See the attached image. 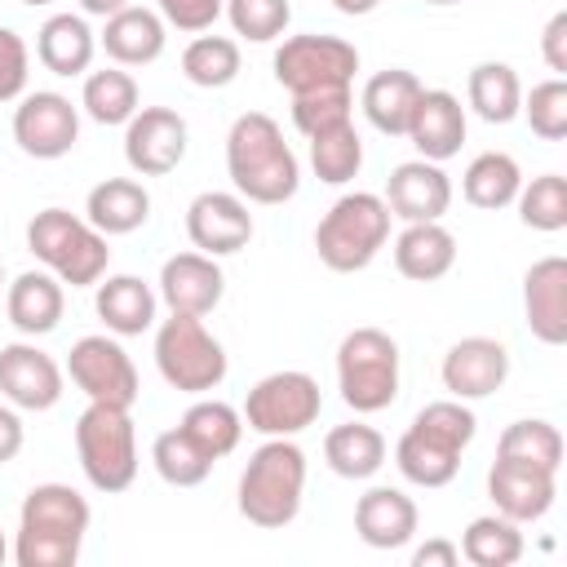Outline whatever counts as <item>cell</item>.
I'll return each instance as SVG.
<instances>
[{
	"mask_svg": "<svg viewBox=\"0 0 567 567\" xmlns=\"http://www.w3.org/2000/svg\"><path fill=\"white\" fill-rule=\"evenodd\" d=\"M226 173L248 204H284L301 186V164L266 111H244L226 133Z\"/></svg>",
	"mask_w": 567,
	"mask_h": 567,
	"instance_id": "cell-1",
	"label": "cell"
},
{
	"mask_svg": "<svg viewBox=\"0 0 567 567\" xmlns=\"http://www.w3.org/2000/svg\"><path fill=\"white\" fill-rule=\"evenodd\" d=\"M93 523L89 501L66 483H35L18 509V567H75L84 532Z\"/></svg>",
	"mask_w": 567,
	"mask_h": 567,
	"instance_id": "cell-2",
	"label": "cell"
},
{
	"mask_svg": "<svg viewBox=\"0 0 567 567\" xmlns=\"http://www.w3.org/2000/svg\"><path fill=\"white\" fill-rule=\"evenodd\" d=\"M306 496V452L292 439H266L239 474V514L252 527L279 532L301 514Z\"/></svg>",
	"mask_w": 567,
	"mask_h": 567,
	"instance_id": "cell-3",
	"label": "cell"
},
{
	"mask_svg": "<svg viewBox=\"0 0 567 567\" xmlns=\"http://www.w3.org/2000/svg\"><path fill=\"white\" fill-rule=\"evenodd\" d=\"M27 248L35 261H44V270H53L71 288H93L111 266L106 235L89 226V217H75L66 208L35 213L27 226Z\"/></svg>",
	"mask_w": 567,
	"mask_h": 567,
	"instance_id": "cell-4",
	"label": "cell"
},
{
	"mask_svg": "<svg viewBox=\"0 0 567 567\" xmlns=\"http://www.w3.org/2000/svg\"><path fill=\"white\" fill-rule=\"evenodd\" d=\"M385 239H390V208L372 190L341 195L315 226V252L337 275H354V270L372 266V257L385 248Z\"/></svg>",
	"mask_w": 567,
	"mask_h": 567,
	"instance_id": "cell-5",
	"label": "cell"
},
{
	"mask_svg": "<svg viewBox=\"0 0 567 567\" xmlns=\"http://www.w3.org/2000/svg\"><path fill=\"white\" fill-rule=\"evenodd\" d=\"M75 456H80L84 478L97 492L106 496L128 492L137 478V430H133L128 408L89 403L75 421Z\"/></svg>",
	"mask_w": 567,
	"mask_h": 567,
	"instance_id": "cell-6",
	"label": "cell"
},
{
	"mask_svg": "<svg viewBox=\"0 0 567 567\" xmlns=\"http://www.w3.org/2000/svg\"><path fill=\"white\" fill-rule=\"evenodd\" d=\"M337 390L350 412H381L399 399V341L381 328H354L337 346Z\"/></svg>",
	"mask_w": 567,
	"mask_h": 567,
	"instance_id": "cell-7",
	"label": "cell"
},
{
	"mask_svg": "<svg viewBox=\"0 0 567 567\" xmlns=\"http://www.w3.org/2000/svg\"><path fill=\"white\" fill-rule=\"evenodd\" d=\"M155 368L182 394H208L230 372L221 341L195 315H168L159 323V332H155Z\"/></svg>",
	"mask_w": 567,
	"mask_h": 567,
	"instance_id": "cell-8",
	"label": "cell"
},
{
	"mask_svg": "<svg viewBox=\"0 0 567 567\" xmlns=\"http://www.w3.org/2000/svg\"><path fill=\"white\" fill-rule=\"evenodd\" d=\"M323 412V394H319V381L310 372H297V368H284V372H270L261 377L248 399H244V425L266 434V439H292L301 430H310Z\"/></svg>",
	"mask_w": 567,
	"mask_h": 567,
	"instance_id": "cell-9",
	"label": "cell"
},
{
	"mask_svg": "<svg viewBox=\"0 0 567 567\" xmlns=\"http://www.w3.org/2000/svg\"><path fill=\"white\" fill-rule=\"evenodd\" d=\"M275 80L297 97V93H319V89H350L359 71V49L341 35H288L275 49Z\"/></svg>",
	"mask_w": 567,
	"mask_h": 567,
	"instance_id": "cell-10",
	"label": "cell"
},
{
	"mask_svg": "<svg viewBox=\"0 0 567 567\" xmlns=\"http://www.w3.org/2000/svg\"><path fill=\"white\" fill-rule=\"evenodd\" d=\"M66 377L75 390H84L89 403H115V408H133L142 394L137 368L128 359V350L106 337V332H89L71 346L66 354Z\"/></svg>",
	"mask_w": 567,
	"mask_h": 567,
	"instance_id": "cell-11",
	"label": "cell"
},
{
	"mask_svg": "<svg viewBox=\"0 0 567 567\" xmlns=\"http://www.w3.org/2000/svg\"><path fill=\"white\" fill-rule=\"evenodd\" d=\"M13 142L31 159H62L80 142V111L53 89L22 93L13 106Z\"/></svg>",
	"mask_w": 567,
	"mask_h": 567,
	"instance_id": "cell-12",
	"label": "cell"
},
{
	"mask_svg": "<svg viewBox=\"0 0 567 567\" xmlns=\"http://www.w3.org/2000/svg\"><path fill=\"white\" fill-rule=\"evenodd\" d=\"M186 120L173 106H137L124 124V159L137 177H164L186 159Z\"/></svg>",
	"mask_w": 567,
	"mask_h": 567,
	"instance_id": "cell-13",
	"label": "cell"
},
{
	"mask_svg": "<svg viewBox=\"0 0 567 567\" xmlns=\"http://www.w3.org/2000/svg\"><path fill=\"white\" fill-rule=\"evenodd\" d=\"M62 368L49 350L35 341H9L0 346V394L22 412H49L62 399Z\"/></svg>",
	"mask_w": 567,
	"mask_h": 567,
	"instance_id": "cell-14",
	"label": "cell"
},
{
	"mask_svg": "<svg viewBox=\"0 0 567 567\" xmlns=\"http://www.w3.org/2000/svg\"><path fill=\"white\" fill-rule=\"evenodd\" d=\"M186 235L208 257H230V252L248 248V239H252L248 199L235 195V190H204V195H195L190 208H186Z\"/></svg>",
	"mask_w": 567,
	"mask_h": 567,
	"instance_id": "cell-15",
	"label": "cell"
},
{
	"mask_svg": "<svg viewBox=\"0 0 567 567\" xmlns=\"http://www.w3.org/2000/svg\"><path fill=\"white\" fill-rule=\"evenodd\" d=\"M487 496H492L496 514H505L523 527V523H536V518L549 514V505L558 496V474L540 470V465H527V461L496 456V465L487 470Z\"/></svg>",
	"mask_w": 567,
	"mask_h": 567,
	"instance_id": "cell-16",
	"label": "cell"
},
{
	"mask_svg": "<svg viewBox=\"0 0 567 567\" xmlns=\"http://www.w3.org/2000/svg\"><path fill=\"white\" fill-rule=\"evenodd\" d=\"M381 199L399 221H443L452 208V182L434 159H403L394 164Z\"/></svg>",
	"mask_w": 567,
	"mask_h": 567,
	"instance_id": "cell-17",
	"label": "cell"
},
{
	"mask_svg": "<svg viewBox=\"0 0 567 567\" xmlns=\"http://www.w3.org/2000/svg\"><path fill=\"white\" fill-rule=\"evenodd\" d=\"M226 292V275L217 266V257L208 252H177L159 266V301L173 310V315H195L204 319L208 310H217Z\"/></svg>",
	"mask_w": 567,
	"mask_h": 567,
	"instance_id": "cell-18",
	"label": "cell"
},
{
	"mask_svg": "<svg viewBox=\"0 0 567 567\" xmlns=\"http://www.w3.org/2000/svg\"><path fill=\"white\" fill-rule=\"evenodd\" d=\"M443 390L452 399H487L509 377V350L496 337H461L443 354Z\"/></svg>",
	"mask_w": 567,
	"mask_h": 567,
	"instance_id": "cell-19",
	"label": "cell"
},
{
	"mask_svg": "<svg viewBox=\"0 0 567 567\" xmlns=\"http://www.w3.org/2000/svg\"><path fill=\"white\" fill-rule=\"evenodd\" d=\"M523 310L527 328L545 346L567 341V257H540L523 275Z\"/></svg>",
	"mask_w": 567,
	"mask_h": 567,
	"instance_id": "cell-20",
	"label": "cell"
},
{
	"mask_svg": "<svg viewBox=\"0 0 567 567\" xmlns=\"http://www.w3.org/2000/svg\"><path fill=\"white\" fill-rule=\"evenodd\" d=\"M403 137L416 146L421 159H434V164L452 159L461 151V142H465V106H461V97L447 93V89H421Z\"/></svg>",
	"mask_w": 567,
	"mask_h": 567,
	"instance_id": "cell-21",
	"label": "cell"
},
{
	"mask_svg": "<svg viewBox=\"0 0 567 567\" xmlns=\"http://www.w3.org/2000/svg\"><path fill=\"white\" fill-rule=\"evenodd\" d=\"M416 501L399 487H368L354 501V532L372 549H403L416 536Z\"/></svg>",
	"mask_w": 567,
	"mask_h": 567,
	"instance_id": "cell-22",
	"label": "cell"
},
{
	"mask_svg": "<svg viewBox=\"0 0 567 567\" xmlns=\"http://www.w3.org/2000/svg\"><path fill=\"white\" fill-rule=\"evenodd\" d=\"M97 44L106 49V58L115 66H151L164 53V44H168V22L155 9L124 4L120 13L106 18Z\"/></svg>",
	"mask_w": 567,
	"mask_h": 567,
	"instance_id": "cell-23",
	"label": "cell"
},
{
	"mask_svg": "<svg viewBox=\"0 0 567 567\" xmlns=\"http://www.w3.org/2000/svg\"><path fill=\"white\" fill-rule=\"evenodd\" d=\"M62 279L53 270H22L9 288H4V315L22 337H44L62 323Z\"/></svg>",
	"mask_w": 567,
	"mask_h": 567,
	"instance_id": "cell-24",
	"label": "cell"
},
{
	"mask_svg": "<svg viewBox=\"0 0 567 567\" xmlns=\"http://www.w3.org/2000/svg\"><path fill=\"white\" fill-rule=\"evenodd\" d=\"M456 266V235L443 221H408L394 239V270L412 284H434Z\"/></svg>",
	"mask_w": 567,
	"mask_h": 567,
	"instance_id": "cell-25",
	"label": "cell"
},
{
	"mask_svg": "<svg viewBox=\"0 0 567 567\" xmlns=\"http://www.w3.org/2000/svg\"><path fill=\"white\" fill-rule=\"evenodd\" d=\"M93 306H97V319L106 323V332H115V337H142L155 323L159 297L137 275H102Z\"/></svg>",
	"mask_w": 567,
	"mask_h": 567,
	"instance_id": "cell-26",
	"label": "cell"
},
{
	"mask_svg": "<svg viewBox=\"0 0 567 567\" xmlns=\"http://www.w3.org/2000/svg\"><path fill=\"white\" fill-rule=\"evenodd\" d=\"M421 80L403 66H390V71H377L368 84H363V115L377 133L385 137H403L408 133V120L416 111V97H421Z\"/></svg>",
	"mask_w": 567,
	"mask_h": 567,
	"instance_id": "cell-27",
	"label": "cell"
},
{
	"mask_svg": "<svg viewBox=\"0 0 567 567\" xmlns=\"http://www.w3.org/2000/svg\"><path fill=\"white\" fill-rule=\"evenodd\" d=\"M84 217L89 226H97L106 239L111 235H133L137 226H146L151 217V195L137 177H106L89 190L84 199Z\"/></svg>",
	"mask_w": 567,
	"mask_h": 567,
	"instance_id": "cell-28",
	"label": "cell"
},
{
	"mask_svg": "<svg viewBox=\"0 0 567 567\" xmlns=\"http://www.w3.org/2000/svg\"><path fill=\"white\" fill-rule=\"evenodd\" d=\"M97 53V35L80 13H53L35 31V58L53 75H84Z\"/></svg>",
	"mask_w": 567,
	"mask_h": 567,
	"instance_id": "cell-29",
	"label": "cell"
},
{
	"mask_svg": "<svg viewBox=\"0 0 567 567\" xmlns=\"http://www.w3.org/2000/svg\"><path fill=\"white\" fill-rule=\"evenodd\" d=\"M323 461L332 474L341 478H372L381 465H385V439L377 425L368 421H346V425H332L328 439H323Z\"/></svg>",
	"mask_w": 567,
	"mask_h": 567,
	"instance_id": "cell-30",
	"label": "cell"
},
{
	"mask_svg": "<svg viewBox=\"0 0 567 567\" xmlns=\"http://www.w3.org/2000/svg\"><path fill=\"white\" fill-rule=\"evenodd\" d=\"M518 186H523V168H518V159L505 155V151H483V155H474L470 168H465V177H461V195H465L474 208H487V213L509 208V204L518 199Z\"/></svg>",
	"mask_w": 567,
	"mask_h": 567,
	"instance_id": "cell-31",
	"label": "cell"
},
{
	"mask_svg": "<svg viewBox=\"0 0 567 567\" xmlns=\"http://www.w3.org/2000/svg\"><path fill=\"white\" fill-rule=\"evenodd\" d=\"M137 80L124 71V66H102V71H89L84 75V93H80V106L93 124H128L137 115Z\"/></svg>",
	"mask_w": 567,
	"mask_h": 567,
	"instance_id": "cell-32",
	"label": "cell"
},
{
	"mask_svg": "<svg viewBox=\"0 0 567 567\" xmlns=\"http://www.w3.org/2000/svg\"><path fill=\"white\" fill-rule=\"evenodd\" d=\"M465 93H470L474 115L487 120V124H509L518 115V106H523V84H518L509 62H478L470 71Z\"/></svg>",
	"mask_w": 567,
	"mask_h": 567,
	"instance_id": "cell-33",
	"label": "cell"
},
{
	"mask_svg": "<svg viewBox=\"0 0 567 567\" xmlns=\"http://www.w3.org/2000/svg\"><path fill=\"white\" fill-rule=\"evenodd\" d=\"M186 430V439L208 456V461H221L239 447V434H244V416L221 403V399H199L186 408V416L177 421Z\"/></svg>",
	"mask_w": 567,
	"mask_h": 567,
	"instance_id": "cell-34",
	"label": "cell"
},
{
	"mask_svg": "<svg viewBox=\"0 0 567 567\" xmlns=\"http://www.w3.org/2000/svg\"><path fill=\"white\" fill-rule=\"evenodd\" d=\"M461 558L474 567H514L523 558V532L505 514H483L461 536Z\"/></svg>",
	"mask_w": 567,
	"mask_h": 567,
	"instance_id": "cell-35",
	"label": "cell"
},
{
	"mask_svg": "<svg viewBox=\"0 0 567 567\" xmlns=\"http://www.w3.org/2000/svg\"><path fill=\"white\" fill-rule=\"evenodd\" d=\"M239 44L230 35H195L186 49H182V75L195 84V89H226L239 80Z\"/></svg>",
	"mask_w": 567,
	"mask_h": 567,
	"instance_id": "cell-36",
	"label": "cell"
},
{
	"mask_svg": "<svg viewBox=\"0 0 567 567\" xmlns=\"http://www.w3.org/2000/svg\"><path fill=\"white\" fill-rule=\"evenodd\" d=\"M310 168L328 186H346L350 177H359V168H363V137H359L354 120L310 137Z\"/></svg>",
	"mask_w": 567,
	"mask_h": 567,
	"instance_id": "cell-37",
	"label": "cell"
},
{
	"mask_svg": "<svg viewBox=\"0 0 567 567\" xmlns=\"http://www.w3.org/2000/svg\"><path fill=\"white\" fill-rule=\"evenodd\" d=\"M496 456L505 461H527V465H540V470H554L563 465V434L554 421H540V416H523L514 425H505V434L496 439Z\"/></svg>",
	"mask_w": 567,
	"mask_h": 567,
	"instance_id": "cell-38",
	"label": "cell"
},
{
	"mask_svg": "<svg viewBox=\"0 0 567 567\" xmlns=\"http://www.w3.org/2000/svg\"><path fill=\"white\" fill-rule=\"evenodd\" d=\"M408 430H412V434H421L425 443H434V447H443V452L461 456V452L474 443L478 421H474V412L465 408V399H439V403H425V408L412 416V425H408Z\"/></svg>",
	"mask_w": 567,
	"mask_h": 567,
	"instance_id": "cell-39",
	"label": "cell"
},
{
	"mask_svg": "<svg viewBox=\"0 0 567 567\" xmlns=\"http://www.w3.org/2000/svg\"><path fill=\"white\" fill-rule=\"evenodd\" d=\"M151 461H155V474H159L168 487H199V483L213 474V465H217V461H208V456L186 439L182 425H173V430H164V434L155 439Z\"/></svg>",
	"mask_w": 567,
	"mask_h": 567,
	"instance_id": "cell-40",
	"label": "cell"
},
{
	"mask_svg": "<svg viewBox=\"0 0 567 567\" xmlns=\"http://www.w3.org/2000/svg\"><path fill=\"white\" fill-rule=\"evenodd\" d=\"M394 465H399V474H403L408 483H416V487H447V483L456 478V470H461V456H452V452L425 443L421 434L403 430V439L394 443Z\"/></svg>",
	"mask_w": 567,
	"mask_h": 567,
	"instance_id": "cell-41",
	"label": "cell"
},
{
	"mask_svg": "<svg viewBox=\"0 0 567 567\" xmlns=\"http://www.w3.org/2000/svg\"><path fill=\"white\" fill-rule=\"evenodd\" d=\"M514 204H518L523 226L554 235V230L567 226V177L563 173H540L527 186H518V199Z\"/></svg>",
	"mask_w": 567,
	"mask_h": 567,
	"instance_id": "cell-42",
	"label": "cell"
},
{
	"mask_svg": "<svg viewBox=\"0 0 567 567\" xmlns=\"http://www.w3.org/2000/svg\"><path fill=\"white\" fill-rule=\"evenodd\" d=\"M221 13L230 18L235 35L252 40V44H270L288 31L292 22V4L288 0H221Z\"/></svg>",
	"mask_w": 567,
	"mask_h": 567,
	"instance_id": "cell-43",
	"label": "cell"
},
{
	"mask_svg": "<svg viewBox=\"0 0 567 567\" xmlns=\"http://www.w3.org/2000/svg\"><path fill=\"white\" fill-rule=\"evenodd\" d=\"M518 115H527V124L540 142H563L567 137V80L549 75V80L532 84V93H523Z\"/></svg>",
	"mask_w": 567,
	"mask_h": 567,
	"instance_id": "cell-44",
	"label": "cell"
},
{
	"mask_svg": "<svg viewBox=\"0 0 567 567\" xmlns=\"http://www.w3.org/2000/svg\"><path fill=\"white\" fill-rule=\"evenodd\" d=\"M350 111H354L350 89H319V93H297V97H292V124H297L306 137L346 124Z\"/></svg>",
	"mask_w": 567,
	"mask_h": 567,
	"instance_id": "cell-45",
	"label": "cell"
},
{
	"mask_svg": "<svg viewBox=\"0 0 567 567\" xmlns=\"http://www.w3.org/2000/svg\"><path fill=\"white\" fill-rule=\"evenodd\" d=\"M31 49L13 27H0V102H18L27 93Z\"/></svg>",
	"mask_w": 567,
	"mask_h": 567,
	"instance_id": "cell-46",
	"label": "cell"
},
{
	"mask_svg": "<svg viewBox=\"0 0 567 567\" xmlns=\"http://www.w3.org/2000/svg\"><path fill=\"white\" fill-rule=\"evenodd\" d=\"M155 9L168 27H177L186 35H199L221 18V0H155Z\"/></svg>",
	"mask_w": 567,
	"mask_h": 567,
	"instance_id": "cell-47",
	"label": "cell"
},
{
	"mask_svg": "<svg viewBox=\"0 0 567 567\" xmlns=\"http://www.w3.org/2000/svg\"><path fill=\"white\" fill-rule=\"evenodd\" d=\"M540 53L554 75H567V9H558L540 31Z\"/></svg>",
	"mask_w": 567,
	"mask_h": 567,
	"instance_id": "cell-48",
	"label": "cell"
},
{
	"mask_svg": "<svg viewBox=\"0 0 567 567\" xmlns=\"http://www.w3.org/2000/svg\"><path fill=\"white\" fill-rule=\"evenodd\" d=\"M456 563H461V549H456L452 540H443V536L425 540V545L412 554V567H456Z\"/></svg>",
	"mask_w": 567,
	"mask_h": 567,
	"instance_id": "cell-49",
	"label": "cell"
},
{
	"mask_svg": "<svg viewBox=\"0 0 567 567\" xmlns=\"http://www.w3.org/2000/svg\"><path fill=\"white\" fill-rule=\"evenodd\" d=\"M22 452V416L13 412V403H0V465H9Z\"/></svg>",
	"mask_w": 567,
	"mask_h": 567,
	"instance_id": "cell-50",
	"label": "cell"
},
{
	"mask_svg": "<svg viewBox=\"0 0 567 567\" xmlns=\"http://www.w3.org/2000/svg\"><path fill=\"white\" fill-rule=\"evenodd\" d=\"M128 0H80V9L84 13H93V18H111V13H120Z\"/></svg>",
	"mask_w": 567,
	"mask_h": 567,
	"instance_id": "cell-51",
	"label": "cell"
},
{
	"mask_svg": "<svg viewBox=\"0 0 567 567\" xmlns=\"http://www.w3.org/2000/svg\"><path fill=\"white\" fill-rule=\"evenodd\" d=\"M337 4V13H346V18H363V13H372L381 0H332Z\"/></svg>",
	"mask_w": 567,
	"mask_h": 567,
	"instance_id": "cell-52",
	"label": "cell"
},
{
	"mask_svg": "<svg viewBox=\"0 0 567 567\" xmlns=\"http://www.w3.org/2000/svg\"><path fill=\"white\" fill-rule=\"evenodd\" d=\"M9 558V540H4V532H0V563Z\"/></svg>",
	"mask_w": 567,
	"mask_h": 567,
	"instance_id": "cell-53",
	"label": "cell"
},
{
	"mask_svg": "<svg viewBox=\"0 0 567 567\" xmlns=\"http://www.w3.org/2000/svg\"><path fill=\"white\" fill-rule=\"evenodd\" d=\"M22 4H31V9H40V4H53V0H22Z\"/></svg>",
	"mask_w": 567,
	"mask_h": 567,
	"instance_id": "cell-54",
	"label": "cell"
},
{
	"mask_svg": "<svg viewBox=\"0 0 567 567\" xmlns=\"http://www.w3.org/2000/svg\"><path fill=\"white\" fill-rule=\"evenodd\" d=\"M425 4H461V0H425Z\"/></svg>",
	"mask_w": 567,
	"mask_h": 567,
	"instance_id": "cell-55",
	"label": "cell"
},
{
	"mask_svg": "<svg viewBox=\"0 0 567 567\" xmlns=\"http://www.w3.org/2000/svg\"><path fill=\"white\" fill-rule=\"evenodd\" d=\"M0 292H4V261H0Z\"/></svg>",
	"mask_w": 567,
	"mask_h": 567,
	"instance_id": "cell-56",
	"label": "cell"
}]
</instances>
